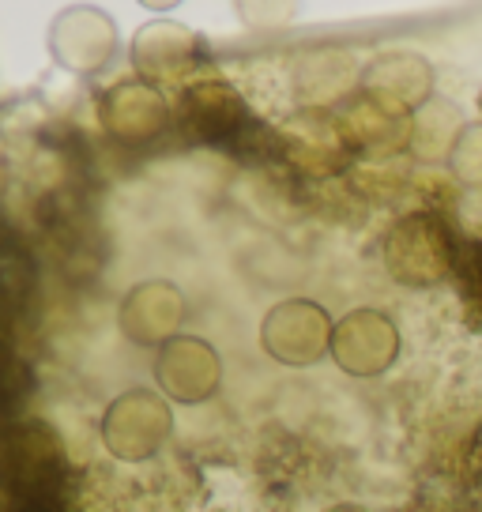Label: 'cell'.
Here are the masks:
<instances>
[{
    "mask_svg": "<svg viewBox=\"0 0 482 512\" xmlns=\"http://www.w3.org/2000/svg\"><path fill=\"white\" fill-rule=\"evenodd\" d=\"M49 57L61 64L72 76H98L113 64L121 53V34L102 8L91 4H72L65 12H57L46 34Z\"/></svg>",
    "mask_w": 482,
    "mask_h": 512,
    "instance_id": "obj_4",
    "label": "cell"
},
{
    "mask_svg": "<svg viewBox=\"0 0 482 512\" xmlns=\"http://www.w3.org/2000/svg\"><path fill=\"white\" fill-rule=\"evenodd\" d=\"M181 125L196 140H226L245 121V98L226 80H193L181 91Z\"/></svg>",
    "mask_w": 482,
    "mask_h": 512,
    "instance_id": "obj_12",
    "label": "cell"
},
{
    "mask_svg": "<svg viewBox=\"0 0 482 512\" xmlns=\"http://www.w3.org/2000/svg\"><path fill=\"white\" fill-rule=\"evenodd\" d=\"M400 512H445V509H437L434 501H415V505H407V509Z\"/></svg>",
    "mask_w": 482,
    "mask_h": 512,
    "instance_id": "obj_16",
    "label": "cell"
},
{
    "mask_svg": "<svg viewBox=\"0 0 482 512\" xmlns=\"http://www.w3.org/2000/svg\"><path fill=\"white\" fill-rule=\"evenodd\" d=\"M479 110H482V91H479Z\"/></svg>",
    "mask_w": 482,
    "mask_h": 512,
    "instance_id": "obj_18",
    "label": "cell"
},
{
    "mask_svg": "<svg viewBox=\"0 0 482 512\" xmlns=\"http://www.w3.org/2000/svg\"><path fill=\"white\" fill-rule=\"evenodd\" d=\"M155 388L170 403H208L223 388V354L200 336H174L155 351Z\"/></svg>",
    "mask_w": 482,
    "mask_h": 512,
    "instance_id": "obj_6",
    "label": "cell"
},
{
    "mask_svg": "<svg viewBox=\"0 0 482 512\" xmlns=\"http://www.w3.org/2000/svg\"><path fill=\"white\" fill-rule=\"evenodd\" d=\"M181 320H185V298L170 279H144L125 290L117 305V328L136 347L159 351L162 343L181 336Z\"/></svg>",
    "mask_w": 482,
    "mask_h": 512,
    "instance_id": "obj_10",
    "label": "cell"
},
{
    "mask_svg": "<svg viewBox=\"0 0 482 512\" xmlns=\"http://www.w3.org/2000/svg\"><path fill=\"white\" fill-rule=\"evenodd\" d=\"M328 512H370V509H362V505H332Z\"/></svg>",
    "mask_w": 482,
    "mask_h": 512,
    "instance_id": "obj_17",
    "label": "cell"
},
{
    "mask_svg": "<svg viewBox=\"0 0 482 512\" xmlns=\"http://www.w3.org/2000/svg\"><path fill=\"white\" fill-rule=\"evenodd\" d=\"M388 275L411 290L437 287L445 275L452 272V245L445 226L437 223L434 215L415 211V215H403L392 223V230L385 234L381 245Z\"/></svg>",
    "mask_w": 482,
    "mask_h": 512,
    "instance_id": "obj_3",
    "label": "cell"
},
{
    "mask_svg": "<svg viewBox=\"0 0 482 512\" xmlns=\"http://www.w3.org/2000/svg\"><path fill=\"white\" fill-rule=\"evenodd\" d=\"M449 174L467 192H482V121H467L464 125L460 140L452 147Z\"/></svg>",
    "mask_w": 482,
    "mask_h": 512,
    "instance_id": "obj_14",
    "label": "cell"
},
{
    "mask_svg": "<svg viewBox=\"0 0 482 512\" xmlns=\"http://www.w3.org/2000/svg\"><path fill=\"white\" fill-rule=\"evenodd\" d=\"M464 125H467V117L460 113V106L449 102V98L434 95L422 110L411 113V121H407V151H411L418 162H426V166H434V162H445V166H449L452 147L460 140Z\"/></svg>",
    "mask_w": 482,
    "mask_h": 512,
    "instance_id": "obj_13",
    "label": "cell"
},
{
    "mask_svg": "<svg viewBox=\"0 0 482 512\" xmlns=\"http://www.w3.org/2000/svg\"><path fill=\"white\" fill-rule=\"evenodd\" d=\"M102 445L121 464H144L159 456L174 433V411L159 388H125L102 411Z\"/></svg>",
    "mask_w": 482,
    "mask_h": 512,
    "instance_id": "obj_1",
    "label": "cell"
},
{
    "mask_svg": "<svg viewBox=\"0 0 482 512\" xmlns=\"http://www.w3.org/2000/svg\"><path fill=\"white\" fill-rule=\"evenodd\" d=\"M170 121H174L170 102L147 80H121L98 98V125L110 140L125 147L155 144Z\"/></svg>",
    "mask_w": 482,
    "mask_h": 512,
    "instance_id": "obj_7",
    "label": "cell"
},
{
    "mask_svg": "<svg viewBox=\"0 0 482 512\" xmlns=\"http://www.w3.org/2000/svg\"><path fill=\"white\" fill-rule=\"evenodd\" d=\"M200 49L204 38L181 23V19H151L140 31L132 34V68H136V80L147 83H181L193 76V68L200 64Z\"/></svg>",
    "mask_w": 482,
    "mask_h": 512,
    "instance_id": "obj_9",
    "label": "cell"
},
{
    "mask_svg": "<svg viewBox=\"0 0 482 512\" xmlns=\"http://www.w3.org/2000/svg\"><path fill=\"white\" fill-rule=\"evenodd\" d=\"M332 332L336 320L328 309L309 298H287L275 302L260 320V347L264 354L290 369H309L332 354Z\"/></svg>",
    "mask_w": 482,
    "mask_h": 512,
    "instance_id": "obj_2",
    "label": "cell"
},
{
    "mask_svg": "<svg viewBox=\"0 0 482 512\" xmlns=\"http://www.w3.org/2000/svg\"><path fill=\"white\" fill-rule=\"evenodd\" d=\"M460 215H464V226L471 238H482V192H467L464 204H460Z\"/></svg>",
    "mask_w": 482,
    "mask_h": 512,
    "instance_id": "obj_15",
    "label": "cell"
},
{
    "mask_svg": "<svg viewBox=\"0 0 482 512\" xmlns=\"http://www.w3.org/2000/svg\"><path fill=\"white\" fill-rule=\"evenodd\" d=\"M354 83H362V72L347 49H309L290 64V91L302 106H317V110L336 106L347 98Z\"/></svg>",
    "mask_w": 482,
    "mask_h": 512,
    "instance_id": "obj_11",
    "label": "cell"
},
{
    "mask_svg": "<svg viewBox=\"0 0 482 512\" xmlns=\"http://www.w3.org/2000/svg\"><path fill=\"white\" fill-rule=\"evenodd\" d=\"M362 98L388 117L418 113L434 98V64L415 49H385L362 68Z\"/></svg>",
    "mask_w": 482,
    "mask_h": 512,
    "instance_id": "obj_5",
    "label": "cell"
},
{
    "mask_svg": "<svg viewBox=\"0 0 482 512\" xmlns=\"http://www.w3.org/2000/svg\"><path fill=\"white\" fill-rule=\"evenodd\" d=\"M400 358V328L381 309H351L336 320L332 362L351 377H381Z\"/></svg>",
    "mask_w": 482,
    "mask_h": 512,
    "instance_id": "obj_8",
    "label": "cell"
}]
</instances>
